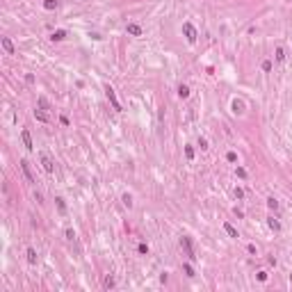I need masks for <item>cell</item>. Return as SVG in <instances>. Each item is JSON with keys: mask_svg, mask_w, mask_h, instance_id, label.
I'll use <instances>...</instances> for the list:
<instances>
[{"mask_svg": "<svg viewBox=\"0 0 292 292\" xmlns=\"http://www.w3.org/2000/svg\"><path fill=\"white\" fill-rule=\"evenodd\" d=\"M180 249L185 251V256H187L190 260H196V256H194V249H192V242H190V237H180Z\"/></svg>", "mask_w": 292, "mask_h": 292, "instance_id": "6da1fadb", "label": "cell"}, {"mask_svg": "<svg viewBox=\"0 0 292 292\" xmlns=\"http://www.w3.org/2000/svg\"><path fill=\"white\" fill-rule=\"evenodd\" d=\"M105 96H107V101L112 103V107L116 110V112H121V103L116 101V94H114V89H112L110 85H105Z\"/></svg>", "mask_w": 292, "mask_h": 292, "instance_id": "7a4b0ae2", "label": "cell"}, {"mask_svg": "<svg viewBox=\"0 0 292 292\" xmlns=\"http://www.w3.org/2000/svg\"><path fill=\"white\" fill-rule=\"evenodd\" d=\"M183 34H185V39H187L190 44L196 41V27L192 25V23H185V25H183Z\"/></svg>", "mask_w": 292, "mask_h": 292, "instance_id": "3957f363", "label": "cell"}, {"mask_svg": "<svg viewBox=\"0 0 292 292\" xmlns=\"http://www.w3.org/2000/svg\"><path fill=\"white\" fill-rule=\"evenodd\" d=\"M39 160H41V165H44V169H46L48 173L55 171V162L50 160V155H48V153H41V155H39Z\"/></svg>", "mask_w": 292, "mask_h": 292, "instance_id": "277c9868", "label": "cell"}, {"mask_svg": "<svg viewBox=\"0 0 292 292\" xmlns=\"http://www.w3.org/2000/svg\"><path fill=\"white\" fill-rule=\"evenodd\" d=\"M21 171L25 173L27 183H34V176H32V169H30V162H27V160H21Z\"/></svg>", "mask_w": 292, "mask_h": 292, "instance_id": "5b68a950", "label": "cell"}, {"mask_svg": "<svg viewBox=\"0 0 292 292\" xmlns=\"http://www.w3.org/2000/svg\"><path fill=\"white\" fill-rule=\"evenodd\" d=\"M21 139H23V144H25V148H27V151H32V148H34L32 137H30V130H21Z\"/></svg>", "mask_w": 292, "mask_h": 292, "instance_id": "8992f818", "label": "cell"}, {"mask_svg": "<svg viewBox=\"0 0 292 292\" xmlns=\"http://www.w3.org/2000/svg\"><path fill=\"white\" fill-rule=\"evenodd\" d=\"M126 32L132 34V37H142V27H139L137 23H128V25H126Z\"/></svg>", "mask_w": 292, "mask_h": 292, "instance_id": "52a82bcc", "label": "cell"}, {"mask_svg": "<svg viewBox=\"0 0 292 292\" xmlns=\"http://www.w3.org/2000/svg\"><path fill=\"white\" fill-rule=\"evenodd\" d=\"M0 44H2V48H5L7 55H14V44H11L9 37H2V39H0Z\"/></svg>", "mask_w": 292, "mask_h": 292, "instance_id": "ba28073f", "label": "cell"}, {"mask_svg": "<svg viewBox=\"0 0 292 292\" xmlns=\"http://www.w3.org/2000/svg\"><path fill=\"white\" fill-rule=\"evenodd\" d=\"M34 119H37V121H41V123H48V121H50V116L46 114L41 107H39V110H34Z\"/></svg>", "mask_w": 292, "mask_h": 292, "instance_id": "9c48e42d", "label": "cell"}, {"mask_svg": "<svg viewBox=\"0 0 292 292\" xmlns=\"http://www.w3.org/2000/svg\"><path fill=\"white\" fill-rule=\"evenodd\" d=\"M224 231L228 233L231 237H240V235H237V228H235V226H233V224H228V221H226V224H224Z\"/></svg>", "mask_w": 292, "mask_h": 292, "instance_id": "30bf717a", "label": "cell"}, {"mask_svg": "<svg viewBox=\"0 0 292 292\" xmlns=\"http://www.w3.org/2000/svg\"><path fill=\"white\" fill-rule=\"evenodd\" d=\"M233 112H235V114H242V112H244V103L235 98V101H233Z\"/></svg>", "mask_w": 292, "mask_h": 292, "instance_id": "8fae6325", "label": "cell"}, {"mask_svg": "<svg viewBox=\"0 0 292 292\" xmlns=\"http://www.w3.org/2000/svg\"><path fill=\"white\" fill-rule=\"evenodd\" d=\"M50 39H52V41H62V39H66V32H64V30H55Z\"/></svg>", "mask_w": 292, "mask_h": 292, "instance_id": "7c38bea8", "label": "cell"}, {"mask_svg": "<svg viewBox=\"0 0 292 292\" xmlns=\"http://www.w3.org/2000/svg\"><path fill=\"white\" fill-rule=\"evenodd\" d=\"M178 96H180V98H187V96H190V87H187V85H180V87H178Z\"/></svg>", "mask_w": 292, "mask_h": 292, "instance_id": "4fadbf2b", "label": "cell"}, {"mask_svg": "<svg viewBox=\"0 0 292 292\" xmlns=\"http://www.w3.org/2000/svg\"><path fill=\"white\" fill-rule=\"evenodd\" d=\"M267 224H269V228H272V231H281V224H278V221L274 219V217L267 219Z\"/></svg>", "mask_w": 292, "mask_h": 292, "instance_id": "5bb4252c", "label": "cell"}, {"mask_svg": "<svg viewBox=\"0 0 292 292\" xmlns=\"http://www.w3.org/2000/svg\"><path fill=\"white\" fill-rule=\"evenodd\" d=\"M44 7L48 9V11H52V9H57V0H44Z\"/></svg>", "mask_w": 292, "mask_h": 292, "instance_id": "9a60e30c", "label": "cell"}, {"mask_svg": "<svg viewBox=\"0 0 292 292\" xmlns=\"http://www.w3.org/2000/svg\"><path fill=\"white\" fill-rule=\"evenodd\" d=\"M27 262H32V265L37 262V251L34 249H27Z\"/></svg>", "mask_w": 292, "mask_h": 292, "instance_id": "2e32d148", "label": "cell"}, {"mask_svg": "<svg viewBox=\"0 0 292 292\" xmlns=\"http://www.w3.org/2000/svg\"><path fill=\"white\" fill-rule=\"evenodd\" d=\"M121 201H123L126 208H132V196L130 194H123V196H121Z\"/></svg>", "mask_w": 292, "mask_h": 292, "instance_id": "e0dca14e", "label": "cell"}, {"mask_svg": "<svg viewBox=\"0 0 292 292\" xmlns=\"http://www.w3.org/2000/svg\"><path fill=\"white\" fill-rule=\"evenodd\" d=\"M267 206H269V210H276L278 208V201L274 196H269V198H267Z\"/></svg>", "mask_w": 292, "mask_h": 292, "instance_id": "ac0fdd59", "label": "cell"}, {"mask_svg": "<svg viewBox=\"0 0 292 292\" xmlns=\"http://www.w3.org/2000/svg\"><path fill=\"white\" fill-rule=\"evenodd\" d=\"M185 157H187V160H194V148H192V146H185Z\"/></svg>", "mask_w": 292, "mask_h": 292, "instance_id": "d6986e66", "label": "cell"}, {"mask_svg": "<svg viewBox=\"0 0 292 292\" xmlns=\"http://www.w3.org/2000/svg\"><path fill=\"white\" fill-rule=\"evenodd\" d=\"M285 60V50L283 48H276V62H283Z\"/></svg>", "mask_w": 292, "mask_h": 292, "instance_id": "ffe728a7", "label": "cell"}, {"mask_svg": "<svg viewBox=\"0 0 292 292\" xmlns=\"http://www.w3.org/2000/svg\"><path fill=\"white\" fill-rule=\"evenodd\" d=\"M103 285H105V288H114V278H112V276H105Z\"/></svg>", "mask_w": 292, "mask_h": 292, "instance_id": "44dd1931", "label": "cell"}, {"mask_svg": "<svg viewBox=\"0 0 292 292\" xmlns=\"http://www.w3.org/2000/svg\"><path fill=\"white\" fill-rule=\"evenodd\" d=\"M37 103H39V107H41V110H48V101H46L44 96H39V101H37Z\"/></svg>", "mask_w": 292, "mask_h": 292, "instance_id": "7402d4cb", "label": "cell"}, {"mask_svg": "<svg viewBox=\"0 0 292 292\" xmlns=\"http://www.w3.org/2000/svg\"><path fill=\"white\" fill-rule=\"evenodd\" d=\"M198 146H201V151H206L208 148V139L206 137H198Z\"/></svg>", "mask_w": 292, "mask_h": 292, "instance_id": "603a6c76", "label": "cell"}, {"mask_svg": "<svg viewBox=\"0 0 292 292\" xmlns=\"http://www.w3.org/2000/svg\"><path fill=\"white\" fill-rule=\"evenodd\" d=\"M137 251H139V253H144V256H146V253H148V244H144V242H142V244H139V247H137Z\"/></svg>", "mask_w": 292, "mask_h": 292, "instance_id": "cb8c5ba5", "label": "cell"}, {"mask_svg": "<svg viewBox=\"0 0 292 292\" xmlns=\"http://www.w3.org/2000/svg\"><path fill=\"white\" fill-rule=\"evenodd\" d=\"M235 173H237V178H242V180L247 178V171H244L242 167H237V169H235Z\"/></svg>", "mask_w": 292, "mask_h": 292, "instance_id": "d4e9b609", "label": "cell"}, {"mask_svg": "<svg viewBox=\"0 0 292 292\" xmlns=\"http://www.w3.org/2000/svg\"><path fill=\"white\" fill-rule=\"evenodd\" d=\"M57 208H60V212H62V215L66 212V206H64V198H57Z\"/></svg>", "mask_w": 292, "mask_h": 292, "instance_id": "484cf974", "label": "cell"}, {"mask_svg": "<svg viewBox=\"0 0 292 292\" xmlns=\"http://www.w3.org/2000/svg\"><path fill=\"white\" fill-rule=\"evenodd\" d=\"M183 269H185V274H187V276H194V269H192V265H187V262H185Z\"/></svg>", "mask_w": 292, "mask_h": 292, "instance_id": "4316f807", "label": "cell"}, {"mask_svg": "<svg viewBox=\"0 0 292 292\" xmlns=\"http://www.w3.org/2000/svg\"><path fill=\"white\" fill-rule=\"evenodd\" d=\"M226 160L228 162H237V155L233 153V151H228V153H226Z\"/></svg>", "mask_w": 292, "mask_h": 292, "instance_id": "83f0119b", "label": "cell"}, {"mask_svg": "<svg viewBox=\"0 0 292 292\" xmlns=\"http://www.w3.org/2000/svg\"><path fill=\"white\" fill-rule=\"evenodd\" d=\"M262 71H267V73L272 71V62H269V60H265V62H262Z\"/></svg>", "mask_w": 292, "mask_h": 292, "instance_id": "f1b7e54d", "label": "cell"}, {"mask_svg": "<svg viewBox=\"0 0 292 292\" xmlns=\"http://www.w3.org/2000/svg\"><path fill=\"white\" fill-rule=\"evenodd\" d=\"M66 240H75V231H73V228L66 231Z\"/></svg>", "mask_w": 292, "mask_h": 292, "instance_id": "f546056e", "label": "cell"}, {"mask_svg": "<svg viewBox=\"0 0 292 292\" xmlns=\"http://www.w3.org/2000/svg\"><path fill=\"white\" fill-rule=\"evenodd\" d=\"M247 251H249V253H253V256L258 253V249H256V244H249V247H247Z\"/></svg>", "mask_w": 292, "mask_h": 292, "instance_id": "4dcf8cb0", "label": "cell"}, {"mask_svg": "<svg viewBox=\"0 0 292 292\" xmlns=\"http://www.w3.org/2000/svg\"><path fill=\"white\" fill-rule=\"evenodd\" d=\"M258 281H267V272H258Z\"/></svg>", "mask_w": 292, "mask_h": 292, "instance_id": "1f68e13d", "label": "cell"}, {"mask_svg": "<svg viewBox=\"0 0 292 292\" xmlns=\"http://www.w3.org/2000/svg\"><path fill=\"white\" fill-rule=\"evenodd\" d=\"M235 196H237V198H244V192H242L240 187H235Z\"/></svg>", "mask_w": 292, "mask_h": 292, "instance_id": "d6a6232c", "label": "cell"}]
</instances>
